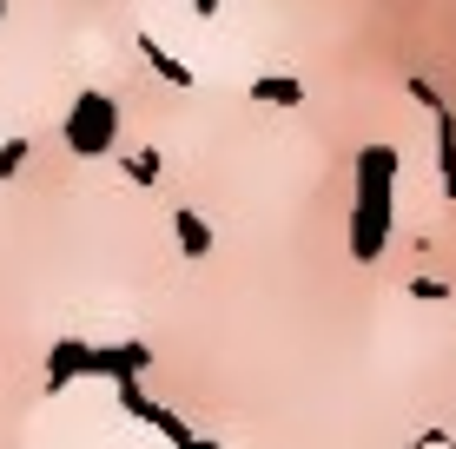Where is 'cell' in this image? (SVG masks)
<instances>
[{
    "mask_svg": "<svg viewBox=\"0 0 456 449\" xmlns=\"http://www.w3.org/2000/svg\"><path fill=\"white\" fill-rule=\"evenodd\" d=\"M0 20H7V0H0Z\"/></svg>",
    "mask_w": 456,
    "mask_h": 449,
    "instance_id": "6da1fadb",
    "label": "cell"
}]
</instances>
